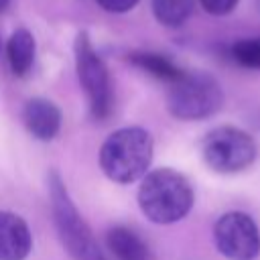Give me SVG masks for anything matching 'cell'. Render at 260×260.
Returning <instances> with one entry per match:
<instances>
[{
	"instance_id": "4",
	"label": "cell",
	"mask_w": 260,
	"mask_h": 260,
	"mask_svg": "<svg viewBox=\"0 0 260 260\" xmlns=\"http://www.w3.org/2000/svg\"><path fill=\"white\" fill-rule=\"evenodd\" d=\"M223 104V91L215 77L209 73L193 71L181 73L175 81H171V89L167 95L169 112L179 120H205L213 116Z\"/></svg>"
},
{
	"instance_id": "1",
	"label": "cell",
	"mask_w": 260,
	"mask_h": 260,
	"mask_svg": "<svg viewBox=\"0 0 260 260\" xmlns=\"http://www.w3.org/2000/svg\"><path fill=\"white\" fill-rule=\"evenodd\" d=\"M193 187L185 175L175 169H156L142 177L138 205L154 223H175L193 207Z\"/></svg>"
},
{
	"instance_id": "13",
	"label": "cell",
	"mask_w": 260,
	"mask_h": 260,
	"mask_svg": "<svg viewBox=\"0 0 260 260\" xmlns=\"http://www.w3.org/2000/svg\"><path fill=\"white\" fill-rule=\"evenodd\" d=\"M195 0H152V12L165 26H181L193 12Z\"/></svg>"
},
{
	"instance_id": "2",
	"label": "cell",
	"mask_w": 260,
	"mask_h": 260,
	"mask_svg": "<svg viewBox=\"0 0 260 260\" xmlns=\"http://www.w3.org/2000/svg\"><path fill=\"white\" fill-rule=\"evenodd\" d=\"M152 136L140 126L112 132L100 150V167L114 183H134L142 179L152 160Z\"/></svg>"
},
{
	"instance_id": "7",
	"label": "cell",
	"mask_w": 260,
	"mask_h": 260,
	"mask_svg": "<svg viewBox=\"0 0 260 260\" xmlns=\"http://www.w3.org/2000/svg\"><path fill=\"white\" fill-rule=\"evenodd\" d=\"M213 242L228 260H254L260 254V230L242 211H228L215 221Z\"/></svg>"
},
{
	"instance_id": "10",
	"label": "cell",
	"mask_w": 260,
	"mask_h": 260,
	"mask_svg": "<svg viewBox=\"0 0 260 260\" xmlns=\"http://www.w3.org/2000/svg\"><path fill=\"white\" fill-rule=\"evenodd\" d=\"M106 244L118 260H152L146 242L128 228H110L106 234Z\"/></svg>"
},
{
	"instance_id": "9",
	"label": "cell",
	"mask_w": 260,
	"mask_h": 260,
	"mask_svg": "<svg viewBox=\"0 0 260 260\" xmlns=\"http://www.w3.org/2000/svg\"><path fill=\"white\" fill-rule=\"evenodd\" d=\"M22 120L26 130L39 140H51L57 136L61 128V112L59 108L43 98H32L24 104Z\"/></svg>"
},
{
	"instance_id": "14",
	"label": "cell",
	"mask_w": 260,
	"mask_h": 260,
	"mask_svg": "<svg viewBox=\"0 0 260 260\" xmlns=\"http://www.w3.org/2000/svg\"><path fill=\"white\" fill-rule=\"evenodd\" d=\"M236 63L248 69H260V39H242L232 47Z\"/></svg>"
},
{
	"instance_id": "16",
	"label": "cell",
	"mask_w": 260,
	"mask_h": 260,
	"mask_svg": "<svg viewBox=\"0 0 260 260\" xmlns=\"http://www.w3.org/2000/svg\"><path fill=\"white\" fill-rule=\"evenodd\" d=\"M95 2L108 12H128L130 8L136 6L138 0H95Z\"/></svg>"
},
{
	"instance_id": "11",
	"label": "cell",
	"mask_w": 260,
	"mask_h": 260,
	"mask_svg": "<svg viewBox=\"0 0 260 260\" xmlns=\"http://www.w3.org/2000/svg\"><path fill=\"white\" fill-rule=\"evenodd\" d=\"M8 63L14 75L24 77L35 61V39L26 28H18L12 32V37L8 39Z\"/></svg>"
},
{
	"instance_id": "15",
	"label": "cell",
	"mask_w": 260,
	"mask_h": 260,
	"mask_svg": "<svg viewBox=\"0 0 260 260\" xmlns=\"http://www.w3.org/2000/svg\"><path fill=\"white\" fill-rule=\"evenodd\" d=\"M199 2L209 14H217V16L232 12L238 4V0H199Z\"/></svg>"
},
{
	"instance_id": "6",
	"label": "cell",
	"mask_w": 260,
	"mask_h": 260,
	"mask_svg": "<svg viewBox=\"0 0 260 260\" xmlns=\"http://www.w3.org/2000/svg\"><path fill=\"white\" fill-rule=\"evenodd\" d=\"M75 67H77V77L87 93L91 116L98 120H106L114 104L112 83L104 61L93 51L85 32H79L75 39Z\"/></svg>"
},
{
	"instance_id": "12",
	"label": "cell",
	"mask_w": 260,
	"mask_h": 260,
	"mask_svg": "<svg viewBox=\"0 0 260 260\" xmlns=\"http://www.w3.org/2000/svg\"><path fill=\"white\" fill-rule=\"evenodd\" d=\"M130 61L136 67L144 69L146 73H150L162 81H169V83L175 81L177 77H181V73H183L171 59H167L165 55H156V53H134V55H130Z\"/></svg>"
},
{
	"instance_id": "5",
	"label": "cell",
	"mask_w": 260,
	"mask_h": 260,
	"mask_svg": "<svg viewBox=\"0 0 260 260\" xmlns=\"http://www.w3.org/2000/svg\"><path fill=\"white\" fill-rule=\"evenodd\" d=\"M201 154L211 171L232 175L248 169L256 160L258 146L248 132L234 126H221L203 138Z\"/></svg>"
},
{
	"instance_id": "3",
	"label": "cell",
	"mask_w": 260,
	"mask_h": 260,
	"mask_svg": "<svg viewBox=\"0 0 260 260\" xmlns=\"http://www.w3.org/2000/svg\"><path fill=\"white\" fill-rule=\"evenodd\" d=\"M49 195H51L53 219L63 248L75 260H104V254L91 230L87 228L85 219L79 215L61 177L55 171L49 173Z\"/></svg>"
},
{
	"instance_id": "8",
	"label": "cell",
	"mask_w": 260,
	"mask_h": 260,
	"mask_svg": "<svg viewBox=\"0 0 260 260\" xmlns=\"http://www.w3.org/2000/svg\"><path fill=\"white\" fill-rule=\"evenodd\" d=\"M32 238L22 217L0 211V260H24L30 252Z\"/></svg>"
},
{
	"instance_id": "17",
	"label": "cell",
	"mask_w": 260,
	"mask_h": 260,
	"mask_svg": "<svg viewBox=\"0 0 260 260\" xmlns=\"http://www.w3.org/2000/svg\"><path fill=\"white\" fill-rule=\"evenodd\" d=\"M8 2H10V0H0V10H4V8L8 6Z\"/></svg>"
}]
</instances>
